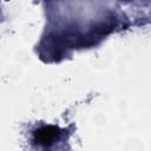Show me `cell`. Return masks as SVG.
<instances>
[{
	"label": "cell",
	"instance_id": "obj_1",
	"mask_svg": "<svg viewBox=\"0 0 151 151\" xmlns=\"http://www.w3.org/2000/svg\"><path fill=\"white\" fill-rule=\"evenodd\" d=\"M67 131L59 129L58 126L52 125H42L33 133V142L35 143L41 151L52 150L53 146H55V143L67 140Z\"/></svg>",
	"mask_w": 151,
	"mask_h": 151
}]
</instances>
